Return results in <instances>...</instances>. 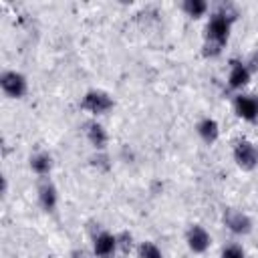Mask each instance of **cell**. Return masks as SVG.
I'll return each mask as SVG.
<instances>
[{
    "label": "cell",
    "mask_w": 258,
    "mask_h": 258,
    "mask_svg": "<svg viewBox=\"0 0 258 258\" xmlns=\"http://www.w3.org/2000/svg\"><path fill=\"white\" fill-rule=\"evenodd\" d=\"M181 8H183V12H185L187 16L200 18V16H204V14L208 12V2H206V0H185V2L181 4Z\"/></svg>",
    "instance_id": "obj_14"
},
{
    "label": "cell",
    "mask_w": 258,
    "mask_h": 258,
    "mask_svg": "<svg viewBox=\"0 0 258 258\" xmlns=\"http://www.w3.org/2000/svg\"><path fill=\"white\" fill-rule=\"evenodd\" d=\"M222 220H224V224H226V228L232 232V234H238V236H244V234H248L250 230H252V220L244 214V212H240V210H234V208H228L226 212H224V216H222Z\"/></svg>",
    "instance_id": "obj_4"
},
{
    "label": "cell",
    "mask_w": 258,
    "mask_h": 258,
    "mask_svg": "<svg viewBox=\"0 0 258 258\" xmlns=\"http://www.w3.org/2000/svg\"><path fill=\"white\" fill-rule=\"evenodd\" d=\"M81 107L93 115H105L107 111L113 109V99L105 93V91H89L85 93L83 101H81Z\"/></svg>",
    "instance_id": "obj_3"
},
{
    "label": "cell",
    "mask_w": 258,
    "mask_h": 258,
    "mask_svg": "<svg viewBox=\"0 0 258 258\" xmlns=\"http://www.w3.org/2000/svg\"><path fill=\"white\" fill-rule=\"evenodd\" d=\"M198 135L202 137V141H206V143H214L218 137H220V125H218V121L216 119H212V117H204L200 123H198Z\"/></svg>",
    "instance_id": "obj_11"
},
{
    "label": "cell",
    "mask_w": 258,
    "mask_h": 258,
    "mask_svg": "<svg viewBox=\"0 0 258 258\" xmlns=\"http://www.w3.org/2000/svg\"><path fill=\"white\" fill-rule=\"evenodd\" d=\"M30 169H32L34 173H38V175L50 173V169H52V159H50V155L44 153V151L34 153V155L30 157Z\"/></svg>",
    "instance_id": "obj_13"
},
{
    "label": "cell",
    "mask_w": 258,
    "mask_h": 258,
    "mask_svg": "<svg viewBox=\"0 0 258 258\" xmlns=\"http://www.w3.org/2000/svg\"><path fill=\"white\" fill-rule=\"evenodd\" d=\"M234 111L238 117L246 121H256L258 119V97L256 95H238L234 99Z\"/></svg>",
    "instance_id": "obj_7"
},
{
    "label": "cell",
    "mask_w": 258,
    "mask_h": 258,
    "mask_svg": "<svg viewBox=\"0 0 258 258\" xmlns=\"http://www.w3.org/2000/svg\"><path fill=\"white\" fill-rule=\"evenodd\" d=\"M234 159L242 169H254L258 165V149L250 141H238L234 147Z\"/></svg>",
    "instance_id": "obj_5"
},
{
    "label": "cell",
    "mask_w": 258,
    "mask_h": 258,
    "mask_svg": "<svg viewBox=\"0 0 258 258\" xmlns=\"http://www.w3.org/2000/svg\"><path fill=\"white\" fill-rule=\"evenodd\" d=\"M0 85H2V91L10 99H20L28 91V81L18 71H4L2 77H0Z\"/></svg>",
    "instance_id": "obj_2"
},
{
    "label": "cell",
    "mask_w": 258,
    "mask_h": 258,
    "mask_svg": "<svg viewBox=\"0 0 258 258\" xmlns=\"http://www.w3.org/2000/svg\"><path fill=\"white\" fill-rule=\"evenodd\" d=\"M56 202H58L56 187H54L50 181L42 183V185H40V189H38V204H40V208H42L44 212H54Z\"/></svg>",
    "instance_id": "obj_12"
},
{
    "label": "cell",
    "mask_w": 258,
    "mask_h": 258,
    "mask_svg": "<svg viewBox=\"0 0 258 258\" xmlns=\"http://www.w3.org/2000/svg\"><path fill=\"white\" fill-rule=\"evenodd\" d=\"M234 18H236V12H232L228 6H222L210 16L208 26H206V44H204L206 56H218L222 52V48L228 42Z\"/></svg>",
    "instance_id": "obj_1"
},
{
    "label": "cell",
    "mask_w": 258,
    "mask_h": 258,
    "mask_svg": "<svg viewBox=\"0 0 258 258\" xmlns=\"http://www.w3.org/2000/svg\"><path fill=\"white\" fill-rule=\"evenodd\" d=\"M185 240H187L189 250L196 252V254H204V252L210 248V244H212V238H210L208 230H206L204 226H200V224H194V226L187 230Z\"/></svg>",
    "instance_id": "obj_6"
},
{
    "label": "cell",
    "mask_w": 258,
    "mask_h": 258,
    "mask_svg": "<svg viewBox=\"0 0 258 258\" xmlns=\"http://www.w3.org/2000/svg\"><path fill=\"white\" fill-rule=\"evenodd\" d=\"M139 258H163V254L153 242H141L139 244Z\"/></svg>",
    "instance_id": "obj_15"
},
{
    "label": "cell",
    "mask_w": 258,
    "mask_h": 258,
    "mask_svg": "<svg viewBox=\"0 0 258 258\" xmlns=\"http://www.w3.org/2000/svg\"><path fill=\"white\" fill-rule=\"evenodd\" d=\"M87 139H89V143L97 149V151H103L105 147H107V141H109V135H107V131H105V127L101 125V123H97V121H91V123H87Z\"/></svg>",
    "instance_id": "obj_10"
},
{
    "label": "cell",
    "mask_w": 258,
    "mask_h": 258,
    "mask_svg": "<svg viewBox=\"0 0 258 258\" xmlns=\"http://www.w3.org/2000/svg\"><path fill=\"white\" fill-rule=\"evenodd\" d=\"M250 75H252V69H250L246 62L234 60V62H232V69H230V75H228V85H230L232 89H242V87L248 85Z\"/></svg>",
    "instance_id": "obj_9"
},
{
    "label": "cell",
    "mask_w": 258,
    "mask_h": 258,
    "mask_svg": "<svg viewBox=\"0 0 258 258\" xmlns=\"http://www.w3.org/2000/svg\"><path fill=\"white\" fill-rule=\"evenodd\" d=\"M117 246H119L117 236H113V234H109V232H101V234L95 238V242H93L95 256H99V258H109V256H113V252L117 250Z\"/></svg>",
    "instance_id": "obj_8"
},
{
    "label": "cell",
    "mask_w": 258,
    "mask_h": 258,
    "mask_svg": "<svg viewBox=\"0 0 258 258\" xmlns=\"http://www.w3.org/2000/svg\"><path fill=\"white\" fill-rule=\"evenodd\" d=\"M222 258H246V254H244V250H242L240 246L232 244V246H226V248H224Z\"/></svg>",
    "instance_id": "obj_16"
}]
</instances>
